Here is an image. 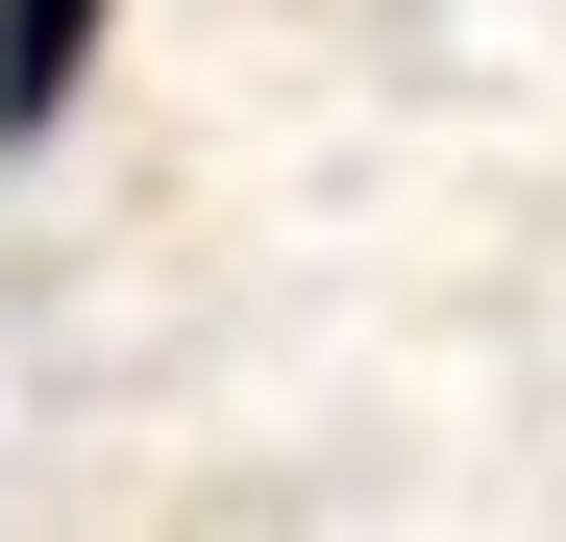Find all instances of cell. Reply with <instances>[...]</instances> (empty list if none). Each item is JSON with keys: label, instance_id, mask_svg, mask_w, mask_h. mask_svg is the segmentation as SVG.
<instances>
[{"label": "cell", "instance_id": "obj_1", "mask_svg": "<svg viewBox=\"0 0 566 542\" xmlns=\"http://www.w3.org/2000/svg\"><path fill=\"white\" fill-rule=\"evenodd\" d=\"M99 25H124V0H0V148H50V124H74Z\"/></svg>", "mask_w": 566, "mask_h": 542}]
</instances>
